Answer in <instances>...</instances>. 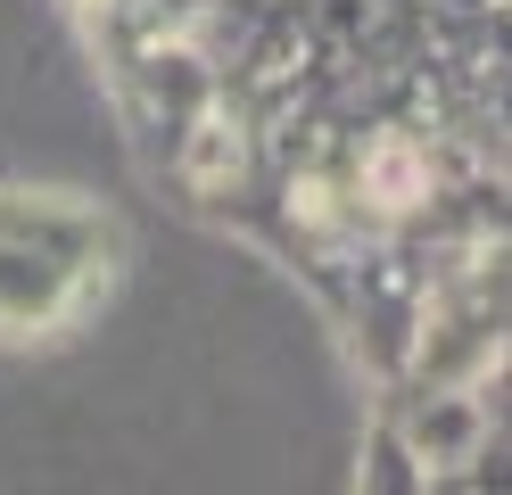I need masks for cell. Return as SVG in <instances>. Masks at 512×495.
<instances>
[{
    "label": "cell",
    "mask_w": 512,
    "mask_h": 495,
    "mask_svg": "<svg viewBox=\"0 0 512 495\" xmlns=\"http://www.w3.org/2000/svg\"><path fill=\"white\" fill-rule=\"evenodd\" d=\"M108 281V223L75 190H0V339L67 330Z\"/></svg>",
    "instance_id": "1"
}]
</instances>
